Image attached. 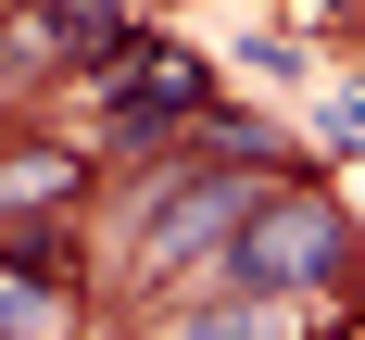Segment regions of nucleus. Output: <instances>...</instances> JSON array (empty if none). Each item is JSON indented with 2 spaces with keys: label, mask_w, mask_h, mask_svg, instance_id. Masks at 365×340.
<instances>
[{
  "label": "nucleus",
  "mask_w": 365,
  "mask_h": 340,
  "mask_svg": "<svg viewBox=\"0 0 365 340\" xmlns=\"http://www.w3.org/2000/svg\"><path fill=\"white\" fill-rule=\"evenodd\" d=\"M0 328H76V290L51 252H0Z\"/></svg>",
  "instance_id": "20e7f679"
},
{
  "label": "nucleus",
  "mask_w": 365,
  "mask_h": 340,
  "mask_svg": "<svg viewBox=\"0 0 365 340\" xmlns=\"http://www.w3.org/2000/svg\"><path fill=\"white\" fill-rule=\"evenodd\" d=\"M340 264H353V227L328 189H264L227 239V277H252V290H340Z\"/></svg>",
  "instance_id": "f257e3e1"
},
{
  "label": "nucleus",
  "mask_w": 365,
  "mask_h": 340,
  "mask_svg": "<svg viewBox=\"0 0 365 340\" xmlns=\"http://www.w3.org/2000/svg\"><path fill=\"white\" fill-rule=\"evenodd\" d=\"M113 151H151L164 126H189L202 113V63L189 51H151V38H113Z\"/></svg>",
  "instance_id": "7ed1b4c3"
},
{
  "label": "nucleus",
  "mask_w": 365,
  "mask_h": 340,
  "mask_svg": "<svg viewBox=\"0 0 365 340\" xmlns=\"http://www.w3.org/2000/svg\"><path fill=\"white\" fill-rule=\"evenodd\" d=\"M277 177V164H264ZM264 177L240 164V177H177V202L151 215V277H189V264H227V239H240V215L264 202Z\"/></svg>",
  "instance_id": "f03ea898"
},
{
  "label": "nucleus",
  "mask_w": 365,
  "mask_h": 340,
  "mask_svg": "<svg viewBox=\"0 0 365 340\" xmlns=\"http://www.w3.org/2000/svg\"><path fill=\"white\" fill-rule=\"evenodd\" d=\"M38 202H76V151H13L0 164V227L38 215Z\"/></svg>",
  "instance_id": "39448f33"
}]
</instances>
